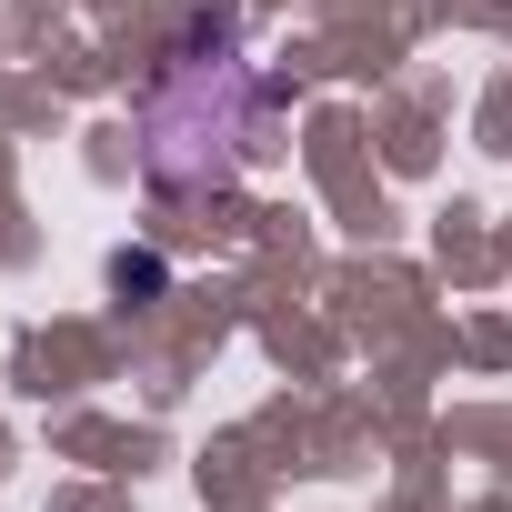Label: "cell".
Returning <instances> with one entry per match:
<instances>
[{"label": "cell", "instance_id": "obj_1", "mask_svg": "<svg viewBox=\"0 0 512 512\" xmlns=\"http://www.w3.org/2000/svg\"><path fill=\"white\" fill-rule=\"evenodd\" d=\"M251 121H262V81L241 61V31L191 21L171 41V61L151 71V91H141V171L161 191H211V181L241 171Z\"/></svg>", "mask_w": 512, "mask_h": 512}]
</instances>
